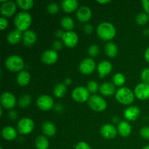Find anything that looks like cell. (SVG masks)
<instances>
[{"label":"cell","mask_w":149,"mask_h":149,"mask_svg":"<svg viewBox=\"0 0 149 149\" xmlns=\"http://www.w3.org/2000/svg\"><path fill=\"white\" fill-rule=\"evenodd\" d=\"M97 33L100 39L109 41L113 39L116 35V29L111 23L103 22L97 26Z\"/></svg>","instance_id":"obj_1"},{"label":"cell","mask_w":149,"mask_h":149,"mask_svg":"<svg viewBox=\"0 0 149 149\" xmlns=\"http://www.w3.org/2000/svg\"><path fill=\"white\" fill-rule=\"evenodd\" d=\"M31 21V16L27 12H20L15 17V25L17 29L21 31H26L30 27Z\"/></svg>","instance_id":"obj_2"},{"label":"cell","mask_w":149,"mask_h":149,"mask_svg":"<svg viewBox=\"0 0 149 149\" xmlns=\"http://www.w3.org/2000/svg\"><path fill=\"white\" fill-rule=\"evenodd\" d=\"M5 66L10 71L20 72L24 68V62L23 60L18 55H11L6 59Z\"/></svg>","instance_id":"obj_3"},{"label":"cell","mask_w":149,"mask_h":149,"mask_svg":"<svg viewBox=\"0 0 149 149\" xmlns=\"http://www.w3.org/2000/svg\"><path fill=\"white\" fill-rule=\"evenodd\" d=\"M116 99L122 104L129 105L134 101V94L130 89L122 87L116 91Z\"/></svg>","instance_id":"obj_4"},{"label":"cell","mask_w":149,"mask_h":149,"mask_svg":"<svg viewBox=\"0 0 149 149\" xmlns=\"http://www.w3.org/2000/svg\"><path fill=\"white\" fill-rule=\"evenodd\" d=\"M88 104L93 111L97 112L104 111L107 106V103L105 99L97 95H93L90 96L88 100Z\"/></svg>","instance_id":"obj_5"},{"label":"cell","mask_w":149,"mask_h":149,"mask_svg":"<svg viewBox=\"0 0 149 149\" xmlns=\"http://www.w3.org/2000/svg\"><path fill=\"white\" fill-rule=\"evenodd\" d=\"M72 97L79 103H84L90 98V92L84 87H77L73 90Z\"/></svg>","instance_id":"obj_6"},{"label":"cell","mask_w":149,"mask_h":149,"mask_svg":"<svg viewBox=\"0 0 149 149\" xmlns=\"http://www.w3.org/2000/svg\"><path fill=\"white\" fill-rule=\"evenodd\" d=\"M17 130L20 134L27 135L32 132L34 127V123L33 120L29 118H23L20 119L17 125Z\"/></svg>","instance_id":"obj_7"},{"label":"cell","mask_w":149,"mask_h":149,"mask_svg":"<svg viewBox=\"0 0 149 149\" xmlns=\"http://www.w3.org/2000/svg\"><path fill=\"white\" fill-rule=\"evenodd\" d=\"M1 103L4 109H11L15 106L16 98L13 93L10 92H4L1 96Z\"/></svg>","instance_id":"obj_8"},{"label":"cell","mask_w":149,"mask_h":149,"mask_svg":"<svg viewBox=\"0 0 149 149\" xmlns=\"http://www.w3.org/2000/svg\"><path fill=\"white\" fill-rule=\"evenodd\" d=\"M95 69V62L92 58H85L79 64V71L83 74H90Z\"/></svg>","instance_id":"obj_9"},{"label":"cell","mask_w":149,"mask_h":149,"mask_svg":"<svg viewBox=\"0 0 149 149\" xmlns=\"http://www.w3.org/2000/svg\"><path fill=\"white\" fill-rule=\"evenodd\" d=\"M36 104L41 110L49 111L54 106V100L50 96L45 95L39 97Z\"/></svg>","instance_id":"obj_10"},{"label":"cell","mask_w":149,"mask_h":149,"mask_svg":"<svg viewBox=\"0 0 149 149\" xmlns=\"http://www.w3.org/2000/svg\"><path fill=\"white\" fill-rule=\"evenodd\" d=\"M62 40L64 45L68 47H74L77 45L79 37L77 33L74 31H66L63 36Z\"/></svg>","instance_id":"obj_11"},{"label":"cell","mask_w":149,"mask_h":149,"mask_svg":"<svg viewBox=\"0 0 149 149\" xmlns=\"http://www.w3.org/2000/svg\"><path fill=\"white\" fill-rule=\"evenodd\" d=\"M135 95L140 100H146L149 98V84L140 83L135 89Z\"/></svg>","instance_id":"obj_12"},{"label":"cell","mask_w":149,"mask_h":149,"mask_svg":"<svg viewBox=\"0 0 149 149\" xmlns=\"http://www.w3.org/2000/svg\"><path fill=\"white\" fill-rule=\"evenodd\" d=\"M100 134L106 139H112L116 136L117 130L113 125L106 124L103 125L100 128Z\"/></svg>","instance_id":"obj_13"},{"label":"cell","mask_w":149,"mask_h":149,"mask_svg":"<svg viewBox=\"0 0 149 149\" xmlns=\"http://www.w3.org/2000/svg\"><path fill=\"white\" fill-rule=\"evenodd\" d=\"M16 4L15 3L11 1H7L3 3L1 6V13L4 17H10L16 12Z\"/></svg>","instance_id":"obj_14"},{"label":"cell","mask_w":149,"mask_h":149,"mask_svg":"<svg viewBox=\"0 0 149 149\" xmlns=\"http://www.w3.org/2000/svg\"><path fill=\"white\" fill-rule=\"evenodd\" d=\"M58 58V52L53 49H48L45 51L42 54V60L45 63L51 65L55 63Z\"/></svg>","instance_id":"obj_15"},{"label":"cell","mask_w":149,"mask_h":149,"mask_svg":"<svg viewBox=\"0 0 149 149\" xmlns=\"http://www.w3.org/2000/svg\"><path fill=\"white\" fill-rule=\"evenodd\" d=\"M77 17L81 22H87L92 17V12L89 7L82 6L77 12Z\"/></svg>","instance_id":"obj_16"},{"label":"cell","mask_w":149,"mask_h":149,"mask_svg":"<svg viewBox=\"0 0 149 149\" xmlns=\"http://www.w3.org/2000/svg\"><path fill=\"white\" fill-rule=\"evenodd\" d=\"M141 113V110L137 106H130L125 111L124 116L127 120L134 121L138 119Z\"/></svg>","instance_id":"obj_17"},{"label":"cell","mask_w":149,"mask_h":149,"mask_svg":"<svg viewBox=\"0 0 149 149\" xmlns=\"http://www.w3.org/2000/svg\"><path fill=\"white\" fill-rule=\"evenodd\" d=\"M111 70L112 65L109 61H102L98 64V66H97V71L101 78L110 74L111 72Z\"/></svg>","instance_id":"obj_18"},{"label":"cell","mask_w":149,"mask_h":149,"mask_svg":"<svg viewBox=\"0 0 149 149\" xmlns=\"http://www.w3.org/2000/svg\"><path fill=\"white\" fill-rule=\"evenodd\" d=\"M23 45L26 47H31L36 42V34L33 31L27 30L24 32L23 36Z\"/></svg>","instance_id":"obj_19"},{"label":"cell","mask_w":149,"mask_h":149,"mask_svg":"<svg viewBox=\"0 0 149 149\" xmlns=\"http://www.w3.org/2000/svg\"><path fill=\"white\" fill-rule=\"evenodd\" d=\"M23 36L22 34L21 31L16 29L15 30L13 31L10 32L8 33V35H7V41L11 45H16V44L19 43L21 41Z\"/></svg>","instance_id":"obj_20"},{"label":"cell","mask_w":149,"mask_h":149,"mask_svg":"<svg viewBox=\"0 0 149 149\" xmlns=\"http://www.w3.org/2000/svg\"><path fill=\"white\" fill-rule=\"evenodd\" d=\"M117 130L119 133L122 137H127L130 135L131 132H132V129H131V126L126 121H122L118 124Z\"/></svg>","instance_id":"obj_21"},{"label":"cell","mask_w":149,"mask_h":149,"mask_svg":"<svg viewBox=\"0 0 149 149\" xmlns=\"http://www.w3.org/2000/svg\"><path fill=\"white\" fill-rule=\"evenodd\" d=\"M116 91V87L111 82L103 83L100 87V92L105 96H111L113 95Z\"/></svg>","instance_id":"obj_22"},{"label":"cell","mask_w":149,"mask_h":149,"mask_svg":"<svg viewBox=\"0 0 149 149\" xmlns=\"http://www.w3.org/2000/svg\"><path fill=\"white\" fill-rule=\"evenodd\" d=\"M1 135L7 141H13L17 137V131L13 127H5L1 131Z\"/></svg>","instance_id":"obj_23"},{"label":"cell","mask_w":149,"mask_h":149,"mask_svg":"<svg viewBox=\"0 0 149 149\" xmlns=\"http://www.w3.org/2000/svg\"><path fill=\"white\" fill-rule=\"evenodd\" d=\"M78 1L77 0H65L62 1V8L65 13H70L76 10L78 7Z\"/></svg>","instance_id":"obj_24"},{"label":"cell","mask_w":149,"mask_h":149,"mask_svg":"<svg viewBox=\"0 0 149 149\" xmlns=\"http://www.w3.org/2000/svg\"><path fill=\"white\" fill-rule=\"evenodd\" d=\"M42 132L47 136H54L56 133V127L50 122H45L42 125Z\"/></svg>","instance_id":"obj_25"},{"label":"cell","mask_w":149,"mask_h":149,"mask_svg":"<svg viewBox=\"0 0 149 149\" xmlns=\"http://www.w3.org/2000/svg\"><path fill=\"white\" fill-rule=\"evenodd\" d=\"M31 76L29 72L26 71H22L17 74V81L20 86H26L30 81Z\"/></svg>","instance_id":"obj_26"},{"label":"cell","mask_w":149,"mask_h":149,"mask_svg":"<svg viewBox=\"0 0 149 149\" xmlns=\"http://www.w3.org/2000/svg\"><path fill=\"white\" fill-rule=\"evenodd\" d=\"M105 52L106 54L110 58H114L116 56L118 52L117 46L113 42H109L105 46Z\"/></svg>","instance_id":"obj_27"},{"label":"cell","mask_w":149,"mask_h":149,"mask_svg":"<svg viewBox=\"0 0 149 149\" xmlns=\"http://www.w3.org/2000/svg\"><path fill=\"white\" fill-rule=\"evenodd\" d=\"M35 146L37 149H47L49 147V141L46 137L40 135L36 139Z\"/></svg>","instance_id":"obj_28"},{"label":"cell","mask_w":149,"mask_h":149,"mask_svg":"<svg viewBox=\"0 0 149 149\" xmlns=\"http://www.w3.org/2000/svg\"><path fill=\"white\" fill-rule=\"evenodd\" d=\"M61 26L67 31H71L74 28V21L68 16L63 17L61 20Z\"/></svg>","instance_id":"obj_29"},{"label":"cell","mask_w":149,"mask_h":149,"mask_svg":"<svg viewBox=\"0 0 149 149\" xmlns=\"http://www.w3.org/2000/svg\"><path fill=\"white\" fill-rule=\"evenodd\" d=\"M53 93L55 97H62L66 93V85L63 83H59L56 84L54 88Z\"/></svg>","instance_id":"obj_30"},{"label":"cell","mask_w":149,"mask_h":149,"mask_svg":"<svg viewBox=\"0 0 149 149\" xmlns=\"http://www.w3.org/2000/svg\"><path fill=\"white\" fill-rule=\"evenodd\" d=\"M16 4L21 9L28 10L33 7V0H17Z\"/></svg>","instance_id":"obj_31"},{"label":"cell","mask_w":149,"mask_h":149,"mask_svg":"<svg viewBox=\"0 0 149 149\" xmlns=\"http://www.w3.org/2000/svg\"><path fill=\"white\" fill-rule=\"evenodd\" d=\"M31 103V97L29 95H23L19 99V106L21 108H26L30 106Z\"/></svg>","instance_id":"obj_32"},{"label":"cell","mask_w":149,"mask_h":149,"mask_svg":"<svg viewBox=\"0 0 149 149\" xmlns=\"http://www.w3.org/2000/svg\"><path fill=\"white\" fill-rule=\"evenodd\" d=\"M125 76L120 73L116 74L113 77V84L116 86H122L125 83Z\"/></svg>","instance_id":"obj_33"},{"label":"cell","mask_w":149,"mask_h":149,"mask_svg":"<svg viewBox=\"0 0 149 149\" xmlns=\"http://www.w3.org/2000/svg\"><path fill=\"white\" fill-rule=\"evenodd\" d=\"M149 20V16L146 13H141L136 17V22L138 25H145Z\"/></svg>","instance_id":"obj_34"},{"label":"cell","mask_w":149,"mask_h":149,"mask_svg":"<svg viewBox=\"0 0 149 149\" xmlns=\"http://www.w3.org/2000/svg\"><path fill=\"white\" fill-rule=\"evenodd\" d=\"M87 90L90 93H95L98 90L99 87L98 84L95 81H90V82L87 84Z\"/></svg>","instance_id":"obj_35"},{"label":"cell","mask_w":149,"mask_h":149,"mask_svg":"<svg viewBox=\"0 0 149 149\" xmlns=\"http://www.w3.org/2000/svg\"><path fill=\"white\" fill-rule=\"evenodd\" d=\"M99 51H100L99 47L97 45H93L89 47L88 53L91 57H95L98 55Z\"/></svg>","instance_id":"obj_36"},{"label":"cell","mask_w":149,"mask_h":149,"mask_svg":"<svg viewBox=\"0 0 149 149\" xmlns=\"http://www.w3.org/2000/svg\"><path fill=\"white\" fill-rule=\"evenodd\" d=\"M47 11L50 14H56L59 11V5L57 3H51L47 6Z\"/></svg>","instance_id":"obj_37"},{"label":"cell","mask_w":149,"mask_h":149,"mask_svg":"<svg viewBox=\"0 0 149 149\" xmlns=\"http://www.w3.org/2000/svg\"><path fill=\"white\" fill-rule=\"evenodd\" d=\"M141 78L142 79L143 83L149 84V68H145L144 70H143Z\"/></svg>","instance_id":"obj_38"},{"label":"cell","mask_w":149,"mask_h":149,"mask_svg":"<svg viewBox=\"0 0 149 149\" xmlns=\"http://www.w3.org/2000/svg\"><path fill=\"white\" fill-rule=\"evenodd\" d=\"M140 134L143 138L149 140V127H144L140 131Z\"/></svg>","instance_id":"obj_39"},{"label":"cell","mask_w":149,"mask_h":149,"mask_svg":"<svg viewBox=\"0 0 149 149\" xmlns=\"http://www.w3.org/2000/svg\"><path fill=\"white\" fill-rule=\"evenodd\" d=\"M75 149H91L90 146L85 142H79L76 146Z\"/></svg>","instance_id":"obj_40"},{"label":"cell","mask_w":149,"mask_h":149,"mask_svg":"<svg viewBox=\"0 0 149 149\" xmlns=\"http://www.w3.org/2000/svg\"><path fill=\"white\" fill-rule=\"evenodd\" d=\"M8 26V21L4 17H1L0 18V29L1 30H4Z\"/></svg>","instance_id":"obj_41"},{"label":"cell","mask_w":149,"mask_h":149,"mask_svg":"<svg viewBox=\"0 0 149 149\" xmlns=\"http://www.w3.org/2000/svg\"><path fill=\"white\" fill-rule=\"evenodd\" d=\"M84 31L86 33H87V34H90V33H93V26H92L91 24L87 23V24H86L85 26H84Z\"/></svg>","instance_id":"obj_42"},{"label":"cell","mask_w":149,"mask_h":149,"mask_svg":"<svg viewBox=\"0 0 149 149\" xmlns=\"http://www.w3.org/2000/svg\"><path fill=\"white\" fill-rule=\"evenodd\" d=\"M52 45H53L54 49H56V50L61 49V48L63 47V43L61 42V41H58V40H55V42H53V44H52Z\"/></svg>","instance_id":"obj_43"},{"label":"cell","mask_w":149,"mask_h":149,"mask_svg":"<svg viewBox=\"0 0 149 149\" xmlns=\"http://www.w3.org/2000/svg\"><path fill=\"white\" fill-rule=\"evenodd\" d=\"M142 4L144 10L148 14V13H149V0H143Z\"/></svg>","instance_id":"obj_44"},{"label":"cell","mask_w":149,"mask_h":149,"mask_svg":"<svg viewBox=\"0 0 149 149\" xmlns=\"http://www.w3.org/2000/svg\"><path fill=\"white\" fill-rule=\"evenodd\" d=\"M17 113L15 111H10V113H9V117H10V119H13V120L17 118Z\"/></svg>","instance_id":"obj_45"},{"label":"cell","mask_w":149,"mask_h":149,"mask_svg":"<svg viewBox=\"0 0 149 149\" xmlns=\"http://www.w3.org/2000/svg\"><path fill=\"white\" fill-rule=\"evenodd\" d=\"M64 33H65V32H63V31H61V30H58V31H56V33H55V35H56L57 37H61V38H63V36Z\"/></svg>","instance_id":"obj_46"},{"label":"cell","mask_w":149,"mask_h":149,"mask_svg":"<svg viewBox=\"0 0 149 149\" xmlns=\"http://www.w3.org/2000/svg\"><path fill=\"white\" fill-rule=\"evenodd\" d=\"M145 58L146 60V61L149 63V47L146 50L145 52Z\"/></svg>","instance_id":"obj_47"},{"label":"cell","mask_w":149,"mask_h":149,"mask_svg":"<svg viewBox=\"0 0 149 149\" xmlns=\"http://www.w3.org/2000/svg\"><path fill=\"white\" fill-rule=\"evenodd\" d=\"M55 109L56 111H61L63 110V106L61 104H57L56 106H55Z\"/></svg>","instance_id":"obj_48"},{"label":"cell","mask_w":149,"mask_h":149,"mask_svg":"<svg viewBox=\"0 0 149 149\" xmlns=\"http://www.w3.org/2000/svg\"><path fill=\"white\" fill-rule=\"evenodd\" d=\"M119 121V118L118 117V116H114V117L113 118V123H118Z\"/></svg>","instance_id":"obj_49"},{"label":"cell","mask_w":149,"mask_h":149,"mask_svg":"<svg viewBox=\"0 0 149 149\" xmlns=\"http://www.w3.org/2000/svg\"><path fill=\"white\" fill-rule=\"evenodd\" d=\"M71 83V80L70 79H65V83H64V84H65V85H66V84H70Z\"/></svg>","instance_id":"obj_50"},{"label":"cell","mask_w":149,"mask_h":149,"mask_svg":"<svg viewBox=\"0 0 149 149\" xmlns=\"http://www.w3.org/2000/svg\"><path fill=\"white\" fill-rule=\"evenodd\" d=\"M111 1H109V0H105V1H97V2L98 3H100V4H106V3H109Z\"/></svg>","instance_id":"obj_51"},{"label":"cell","mask_w":149,"mask_h":149,"mask_svg":"<svg viewBox=\"0 0 149 149\" xmlns=\"http://www.w3.org/2000/svg\"><path fill=\"white\" fill-rule=\"evenodd\" d=\"M143 149H149V145L146 146H145Z\"/></svg>","instance_id":"obj_52"},{"label":"cell","mask_w":149,"mask_h":149,"mask_svg":"<svg viewBox=\"0 0 149 149\" xmlns=\"http://www.w3.org/2000/svg\"><path fill=\"white\" fill-rule=\"evenodd\" d=\"M0 149H3V148H0Z\"/></svg>","instance_id":"obj_53"}]
</instances>
